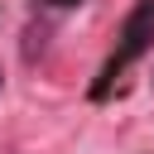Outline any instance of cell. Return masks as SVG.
<instances>
[{
    "label": "cell",
    "instance_id": "1",
    "mask_svg": "<svg viewBox=\"0 0 154 154\" xmlns=\"http://www.w3.org/2000/svg\"><path fill=\"white\" fill-rule=\"evenodd\" d=\"M149 34H154V0H140V10L125 24V53H140L149 43Z\"/></svg>",
    "mask_w": 154,
    "mask_h": 154
},
{
    "label": "cell",
    "instance_id": "2",
    "mask_svg": "<svg viewBox=\"0 0 154 154\" xmlns=\"http://www.w3.org/2000/svg\"><path fill=\"white\" fill-rule=\"evenodd\" d=\"M0 82H5V77H0Z\"/></svg>",
    "mask_w": 154,
    "mask_h": 154
}]
</instances>
